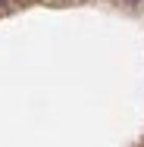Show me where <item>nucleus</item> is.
<instances>
[{
  "instance_id": "f03ea898",
  "label": "nucleus",
  "mask_w": 144,
  "mask_h": 147,
  "mask_svg": "<svg viewBox=\"0 0 144 147\" xmlns=\"http://www.w3.org/2000/svg\"><path fill=\"white\" fill-rule=\"evenodd\" d=\"M6 3H9V0H0V6H6Z\"/></svg>"
},
{
  "instance_id": "f257e3e1",
  "label": "nucleus",
  "mask_w": 144,
  "mask_h": 147,
  "mask_svg": "<svg viewBox=\"0 0 144 147\" xmlns=\"http://www.w3.org/2000/svg\"><path fill=\"white\" fill-rule=\"evenodd\" d=\"M125 6H144V0H122Z\"/></svg>"
}]
</instances>
